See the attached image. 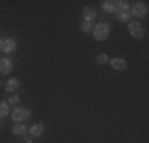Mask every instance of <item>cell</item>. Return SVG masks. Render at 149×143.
<instances>
[{
  "instance_id": "cell-1",
  "label": "cell",
  "mask_w": 149,
  "mask_h": 143,
  "mask_svg": "<svg viewBox=\"0 0 149 143\" xmlns=\"http://www.w3.org/2000/svg\"><path fill=\"white\" fill-rule=\"evenodd\" d=\"M92 35H94V38L97 41H103L108 38L109 35V24L106 22H98L97 26L92 29Z\"/></svg>"
},
{
  "instance_id": "cell-2",
  "label": "cell",
  "mask_w": 149,
  "mask_h": 143,
  "mask_svg": "<svg viewBox=\"0 0 149 143\" xmlns=\"http://www.w3.org/2000/svg\"><path fill=\"white\" fill-rule=\"evenodd\" d=\"M11 118H13V121H16V123H22V121H26V119L30 118V110L22 108V107H16V108L13 110V113H11Z\"/></svg>"
},
{
  "instance_id": "cell-3",
  "label": "cell",
  "mask_w": 149,
  "mask_h": 143,
  "mask_svg": "<svg viewBox=\"0 0 149 143\" xmlns=\"http://www.w3.org/2000/svg\"><path fill=\"white\" fill-rule=\"evenodd\" d=\"M129 34L135 38H141L144 35V27L140 24V21H130L129 22Z\"/></svg>"
},
{
  "instance_id": "cell-4",
  "label": "cell",
  "mask_w": 149,
  "mask_h": 143,
  "mask_svg": "<svg viewBox=\"0 0 149 143\" xmlns=\"http://www.w3.org/2000/svg\"><path fill=\"white\" fill-rule=\"evenodd\" d=\"M132 13L133 16H138V18H146L148 16V5L144 2H138L133 5L132 8Z\"/></svg>"
},
{
  "instance_id": "cell-5",
  "label": "cell",
  "mask_w": 149,
  "mask_h": 143,
  "mask_svg": "<svg viewBox=\"0 0 149 143\" xmlns=\"http://www.w3.org/2000/svg\"><path fill=\"white\" fill-rule=\"evenodd\" d=\"M16 48H17L16 40H13V38H3L2 45H0V49L3 53H13V51H16Z\"/></svg>"
},
{
  "instance_id": "cell-6",
  "label": "cell",
  "mask_w": 149,
  "mask_h": 143,
  "mask_svg": "<svg viewBox=\"0 0 149 143\" xmlns=\"http://www.w3.org/2000/svg\"><path fill=\"white\" fill-rule=\"evenodd\" d=\"M13 70V60L8 57H2L0 59V73L2 75H10Z\"/></svg>"
},
{
  "instance_id": "cell-7",
  "label": "cell",
  "mask_w": 149,
  "mask_h": 143,
  "mask_svg": "<svg viewBox=\"0 0 149 143\" xmlns=\"http://www.w3.org/2000/svg\"><path fill=\"white\" fill-rule=\"evenodd\" d=\"M109 65H111L114 70L120 72V70H125L127 69V60L122 59V57H114V59L109 60Z\"/></svg>"
},
{
  "instance_id": "cell-8",
  "label": "cell",
  "mask_w": 149,
  "mask_h": 143,
  "mask_svg": "<svg viewBox=\"0 0 149 143\" xmlns=\"http://www.w3.org/2000/svg\"><path fill=\"white\" fill-rule=\"evenodd\" d=\"M43 132H45V126L41 123H38V124H33L30 129H29V134H30V137L32 138H37V137H41L43 135Z\"/></svg>"
},
{
  "instance_id": "cell-9",
  "label": "cell",
  "mask_w": 149,
  "mask_h": 143,
  "mask_svg": "<svg viewBox=\"0 0 149 143\" xmlns=\"http://www.w3.org/2000/svg\"><path fill=\"white\" fill-rule=\"evenodd\" d=\"M102 8L106 13H116L118 11V3H116V0H105L102 3Z\"/></svg>"
},
{
  "instance_id": "cell-10",
  "label": "cell",
  "mask_w": 149,
  "mask_h": 143,
  "mask_svg": "<svg viewBox=\"0 0 149 143\" xmlns=\"http://www.w3.org/2000/svg\"><path fill=\"white\" fill-rule=\"evenodd\" d=\"M83 16H84V21L92 22V21L95 19V16H97V13H95V10L92 8V6H84L83 8Z\"/></svg>"
},
{
  "instance_id": "cell-11",
  "label": "cell",
  "mask_w": 149,
  "mask_h": 143,
  "mask_svg": "<svg viewBox=\"0 0 149 143\" xmlns=\"http://www.w3.org/2000/svg\"><path fill=\"white\" fill-rule=\"evenodd\" d=\"M19 80H17V78H10L8 81H6L5 83V89L8 92H13V91H16L17 88H19Z\"/></svg>"
},
{
  "instance_id": "cell-12",
  "label": "cell",
  "mask_w": 149,
  "mask_h": 143,
  "mask_svg": "<svg viewBox=\"0 0 149 143\" xmlns=\"http://www.w3.org/2000/svg\"><path fill=\"white\" fill-rule=\"evenodd\" d=\"M26 132H29V127L24 123H17L13 126V134L15 135H26Z\"/></svg>"
},
{
  "instance_id": "cell-13",
  "label": "cell",
  "mask_w": 149,
  "mask_h": 143,
  "mask_svg": "<svg viewBox=\"0 0 149 143\" xmlns=\"http://www.w3.org/2000/svg\"><path fill=\"white\" fill-rule=\"evenodd\" d=\"M130 13L129 11H116V19L120 22H130Z\"/></svg>"
},
{
  "instance_id": "cell-14",
  "label": "cell",
  "mask_w": 149,
  "mask_h": 143,
  "mask_svg": "<svg viewBox=\"0 0 149 143\" xmlns=\"http://www.w3.org/2000/svg\"><path fill=\"white\" fill-rule=\"evenodd\" d=\"M79 29L81 32H84V34H89V32H92V29H94V26H92V22H89V21H81L79 22Z\"/></svg>"
},
{
  "instance_id": "cell-15",
  "label": "cell",
  "mask_w": 149,
  "mask_h": 143,
  "mask_svg": "<svg viewBox=\"0 0 149 143\" xmlns=\"http://www.w3.org/2000/svg\"><path fill=\"white\" fill-rule=\"evenodd\" d=\"M108 62H109L108 54H105V53L97 54V64H98V65H105V64H108Z\"/></svg>"
},
{
  "instance_id": "cell-16",
  "label": "cell",
  "mask_w": 149,
  "mask_h": 143,
  "mask_svg": "<svg viewBox=\"0 0 149 143\" xmlns=\"http://www.w3.org/2000/svg\"><path fill=\"white\" fill-rule=\"evenodd\" d=\"M10 113V107L6 102H0V118H5Z\"/></svg>"
},
{
  "instance_id": "cell-17",
  "label": "cell",
  "mask_w": 149,
  "mask_h": 143,
  "mask_svg": "<svg viewBox=\"0 0 149 143\" xmlns=\"http://www.w3.org/2000/svg\"><path fill=\"white\" fill-rule=\"evenodd\" d=\"M116 3H118V11H129L130 6L127 2H124V0H116Z\"/></svg>"
},
{
  "instance_id": "cell-18",
  "label": "cell",
  "mask_w": 149,
  "mask_h": 143,
  "mask_svg": "<svg viewBox=\"0 0 149 143\" xmlns=\"http://www.w3.org/2000/svg\"><path fill=\"white\" fill-rule=\"evenodd\" d=\"M21 102V99H19V95H11V97L8 99V105H17V103Z\"/></svg>"
},
{
  "instance_id": "cell-19",
  "label": "cell",
  "mask_w": 149,
  "mask_h": 143,
  "mask_svg": "<svg viewBox=\"0 0 149 143\" xmlns=\"http://www.w3.org/2000/svg\"><path fill=\"white\" fill-rule=\"evenodd\" d=\"M24 143H32V138H30V137H27V138H24Z\"/></svg>"
},
{
  "instance_id": "cell-20",
  "label": "cell",
  "mask_w": 149,
  "mask_h": 143,
  "mask_svg": "<svg viewBox=\"0 0 149 143\" xmlns=\"http://www.w3.org/2000/svg\"><path fill=\"white\" fill-rule=\"evenodd\" d=\"M2 41H3V38H2V37H0V45H2Z\"/></svg>"
}]
</instances>
